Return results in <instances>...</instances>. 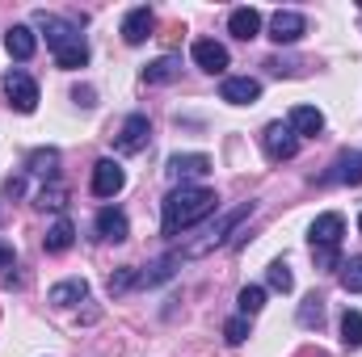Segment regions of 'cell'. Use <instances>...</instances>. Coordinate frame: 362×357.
I'll return each instance as SVG.
<instances>
[{"label": "cell", "mask_w": 362, "mask_h": 357, "mask_svg": "<svg viewBox=\"0 0 362 357\" xmlns=\"http://www.w3.org/2000/svg\"><path fill=\"white\" fill-rule=\"evenodd\" d=\"M308 34V17L303 13H295V8H278L270 17V38L278 47H291V42H299Z\"/></svg>", "instance_id": "ba28073f"}, {"label": "cell", "mask_w": 362, "mask_h": 357, "mask_svg": "<svg viewBox=\"0 0 362 357\" xmlns=\"http://www.w3.org/2000/svg\"><path fill=\"white\" fill-rule=\"evenodd\" d=\"M219 97H223L228 105H253V101L262 97V85H257L253 76H228L223 89H219Z\"/></svg>", "instance_id": "4fadbf2b"}, {"label": "cell", "mask_w": 362, "mask_h": 357, "mask_svg": "<svg viewBox=\"0 0 362 357\" xmlns=\"http://www.w3.org/2000/svg\"><path fill=\"white\" fill-rule=\"evenodd\" d=\"M270 286H274V290H282V294H291V290H295V277H291L286 261H274V265H270Z\"/></svg>", "instance_id": "f546056e"}, {"label": "cell", "mask_w": 362, "mask_h": 357, "mask_svg": "<svg viewBox=\"0 0 362 357\" xmlns=\"http://www.w3.org/2000/svg\"><path fill=\"white\" fill-rule=\"evenodd\" d=\"M320 324H325V298H320V294H308V298L299 303V328L312 332V328H320Z\"/></svg>", "instance_id": "cb8c5ba5"}, {"label": "cell", "mask_w": 362, "mask_h": 357, "mask_svg": "<svg viewBox=\"0 0 362 357\" xmlns=\"http://www.w3.org/2000/svg\"><path fill=\"white\" fill-rule=\"evenodd\" d=\"M13 261H17V253H13V244H4V240H0V269H8Z\"/></svg>", "instance_id": "d6a6232c"}, {"label": "cell", "mask_w": 362, "mask_h": 357, "mask_svg": "<svg viewBox=\"0 0 362 357\" xmlns=\"http://www.w3.org/2000/svg\"><path fill=\"white\" fill-rule=\"evenodd\" d=\"M72 240H76V227H72V219H68V214H59V219L51 223V231L42 236V248H47V253H68V248H72Z\"/></svg>", "instance_id": "44dd1931"}, {"label": "cell", "mask_w": 362, "mask_h": 357, "mask_svg": "<svg viewBox=\"0 0 362 357\" xmlns=\"http://www.w3.org/2000/svg\"><path fill=\"white\" fill-rule=\"evenodd\" d=\"M358 231H362V214H358Z\"/></svg>", "instance_id": "d590c367"}, {"label": "cell", "mask_w": 362, "mask_h": 357, "mask_svg": "<svg viewBox=\"0 0 362 357\" xmlns=\"http://www.w3.org/2000/svg\"><path fill=\"white\" fill-rule=\"evenodd\" d=\"M64 198H68V193H64V185H55V181H51V185H42L38 206H42V210H47V206H51V210H64Z\"/></svg>", "instance_id": "4dcf8cb0"}, {"label": "cell", "mask_w": 362, "mask_h": 357, "mask_svg": "<svg viewBox=\"0 0 362 357\" xmlns=\"http://www.w3.org/2000/svg\"><path fill=\"white\" fill-rule=\"evenodd\" d=\"M25 169L42 181H55L59 177V147H34V152L25 156Z\"/></svg>", "instance_id": "d6986e66"}, {"label": "cell", "mask_w": 362, "mask_h": 357, "mask_svg": "<svg viewBox=\"0 0 362 357\" xmlns=\"http://www.w3.org/2000/svg\"><path fill=\"white\" fill-rule=\"evenodd\" d=\"M341 345L346 349H362V311H346L341 315Z\"/></svg>", "instance_id": "d4e9b609"}, {"label": "cell", "mask_w": 362, "mask_h": 357, "mask_svg": "<svg viewBox=\"0 0 362 357\" xmlns=\"http://www.w3.org/2000/svg\"><path fill=\"white\" fill-rule=\"evenodd\" d=\"M51 307H76V303H85L89 298V282L85 277H68V282H59V286H51Z\"/></svg>", "instance_id": "ac0fdd59"}, {"label": "cell", "mask_w": 362, "mask_h": 357, "mask_svg": "<svg viewBox=\"0 0 362 357\" xmlns=\"http://www.w3.org/2000/svg\"><path fill=\"white\" fill-rule=\"evenodd\" d=\"M4 97H8V105H13L17 114H34V109H38V85H34V76H25L21 68L4 72Z\"/></svg>", "instance_id": "5b68a950"}, {"label": "cell", "mask_w": 362, "mask_h": 357, "mask_svg": "<svg viewBox=\"0 0 362 357\" xmlns=\"http://www.w3.org/2000/svg\"><path fill=\"white\" fill-rule=\"evenodd\" d=\"M148 135H152V122H148V114H131V118L122 122V131H118L114 147H118L122 156H135V152H144V147H148Z\"/></svg>", "instance_id": "9c48e42d"}, {"label": "cell", "mask_w": 362, "mask_h": 357, "mask_svg": "<svg viewBox=\"0 0 362 357\" xmlns=\"http://www.w3.org/2000/svg\"><path fill=\"white\" fill-rule=\"evenodd\" d=\"M4 193H8V198H21V193H25V177H8L4 181Z\"/></svg>", "instance_id": "1f68e13d"}, {"label": "cell", "mask_w": 362, "mask_h": 357, "mask_svg": "<svg viewBox=\"0 0 362 357\" xmlns=\"http://www.w3.org/2000/svg\"><path fill=\"white\" fill-rule=\"evenodd\" d=\"M341 290L346 294H362V257H350L341 265Z\"/></svg>", "instance_id": "83f0119b"}, {"label": "cell", "mask_w": 362, "mask_h": 357, "mask_svg": "<svg viewBox=\"0 0 362 357\" xmlns=\"http://www.w3.org/2000/svg\"><path fill=\"white\" fill-rule=\"evenodd\" d=\"M97 236H101V240H110V244H122V240L131 236L127 214H122V210H114V206L97 210Z\"/></svg>", "instance_id": "2e32d148"}, {"label": "cell", "mask_w": 362, "mask_h": 357, "mask_svg": "<svg viewBox=\"0 0 362 357\" xmlns=\"http://www.w3.org/2000/svg\"><path fill=\"white\" fill-rule=\"evenodd\" d=\"M303 357H329V353H303Z\"/></svg>", "instance_id": "e575fe53"}, {"label": "cell", "mask_w": 362, "mask_h": 357, "mask_svg": "<svg viewBox=\"0 0 362 357\" xmlns=\"http://www.w3.org/2000/svg\"><path fill=\"white\" fill-rule=\"evenodd\" d=\"M72 101H76V105H85V109L97 105V101H93V89H76V92H72Z\"/></svg>", "instance_id": "836d02e7"}, {"label": "cell", "mask_w": 362, "mask_h": 357, "mask_svg": "<svg viewBox=\"0 0 362 357\" xmlns=\"http://www.w3.org/2000/svg\"><path fill=\"white\" fill-rule=\"evenodd\" d=\"M262 143H266V156H270L274 164H282V160H295V156H299V135H295L286 122H270V126H266V135H262Z\"/></svg>", "instance_id": "8992f818"}, {"label": "cell", "mask_w": 362, "mask_h": 357, "mask_svg": "<svg viewBox=\"0 0 362 357\" xmlns=\"http://www.w3.org/2000/svg\"><path fill=\"white\" fill-rule=\"evenodd\" d=\"M131 286H139V269H135V265L114 269V273H110V282H105V290H110V294H127Z\"/></svg>", "instance_id": "484cf974"}, {"label": "cell", "mask_w": 362, "mask_h": 357, "mask_svg": "<svg viewBox=\"0 0 362 357\" xmlns=\"http://www.w3.org/2000/svg\"><path fill=\"white\" fill-rule=\"evenodd\" d=\"M4 51H8L17 63H25V59H34V51H38V34H34L30 25H13V30L4 34Z\"/></svg>", "instance_id": "5bb4252c"}, {"label": "cell", "mask_w": 362, "mask_h": 357, "mask_svg": "<svg viewBox=\"0 0 362 357\" xmlns=\"http://www.w3.org/2000/svg\"><path fill=\"white\" fill-rule=\"evenodd\" d=\"M177 265H181V257H160V261H152L148 269H139V286H144V290L165 286V282L177 273Z\"/></svg>", "instance_id": "7402d4cb"}, {"label": "cell", "mask_w": 362, "mask_h": 357, "mask_svg": "<svg viewBox=\"0 0 362 357\" xmlns=\"http://www.w3.org/2000/svg\"><path fill=\"white\" fill-rule=\"evenodd\" d=\"M152 30H156V13H152L148 4H139V8H131V13L122 17V38H127L131 47L148 42V38H152Z\"/></svg>", "instance_id": "7c38bea8"}, {"label": "cell", "mask_w": 362, "mask_h": 357, "mask_svg": "<svg viewBox=\"0 0 362 357\" xmlns=\"http://www.w3.org/2000/svg\"><path fill=\"white\" fill-rule=\"evenodd\" d=\"M177 76H181V59L177 55H160L156 63L144 68V85H169V80H177Z\"/></svg>", "instance_id": "603a6c76"}, {"label": "cell", "mask_w": 362, "mask_h": 357, "mask_svg": "<svg viewBox=\"0 0 362 357\" xmlns=\"http://www.w3.org/2000/svg\"><path fill=\"white\" fill-rule=\"evenodd\" d=\"M34 25L42 30V38H47V47H51V55H55V63L59 68H85L89 63V42H85V34L76 30V21H68V17H55V13H34Z\"/></svg>", "instance_id": "7a4b0ae2"}, {"label": "cell", "mask_w": 362, "mask_h": 357, "mask_svg": "<svg viewBox=\"0 0 362 357\" xmlns=\"http://www.w3.org/2000/svg\"><path fill=\"white\" fill-rule=\"evenodd\" d=\"M286 126H291L295 135H312V139H316V135L325 131V114H320L316 105H295L291 118H286Z\"/></svg>", "instance_id": "e0dca14e"}, {"label": "cell", "mask_w": 362, "mask_h": 357, "mask_svg": "<svg viewBox=\"0 0 362 357\" xmlns=\"http://www.w3.org/2000/svg\"><path fill=\"white\" fill-rule=\"evenodd\" d=\"M0 223H4V214H0Z\"/></svg>", "instance_id": "8d00e7d4"}, {"label": "cell", "mask_w": 362, "mask_h": 357, "mask_svg": "<svg viewBox=\"0 0 362 357\" xmlns=\"http://www.w3.org/2000/svg\"><path fill=\"white\" fill-rule=\"evenodd\" d=\"M320 185H362V152H341Z\"/></svg>", "instance_id": "8fae6325"}, {"label": "cell", "mask_w": 362, "mask_h": 357, "mask_svg": "<svg viewBox=\"0 0 362 357\" xmlns=\"http://www.w3.org/2000/svg\"><path fill=\"white\" fill-rule=\"evenodd\" d=\"M215 206H219L215 189H206V185H173L165 193V202H160V231L181 236L194 223H202L206 214H215Z\"/></svg>", "instance_id": "6da1fadb"}, {"label": "cell", "mask_w": 362, "mask_h": 357, "mask_svg": "<svg viewBox=\"0 0 362 357\" xmlns=\"http://www.w3.org/2000/svg\"><path fill=\"white\" fill-rule=\"evenodd\" d=\"M194 63H198L202 72H223V68H228V47L215 42V38H198V42H194Z\"/></svg>", "instance_id": "9a60e30c"}, {"label": "cell", "mask_w": 362, "mask_h": 357, "mask_svg": "<svg viewBox=\"0 0 362 357\" xmlns=\"http://www.w3.org/2000/svg\"><path fill=\"white\" fill-rule=\"evenodd\" d=\"M165 173L173 185H189V181H202L211 173V156H202V152H185V156H169V164H165Z\"/></svg>", "instance_id": "52a82bcc"}, {"label": "cell", "mask_w": 362, "mask_h": 357, "mask_svg": "<svg viewBox=\"0 0 362 357\" xmlns=\"http://www.w3.org/2000/svg\"><path fill=\"white\" fill-rule=\"evenodd\" d=\"M122 185H127V173H122L118 160H97L93 164V193L97 198H114V193H122Z\"/></svg>", "instance_id": "30bf717a"}, {"label": "cell", "mask_w": 362, "mask_h": 357, "mask_svg": "<svg viewBox=\"0 0 362 357\" xmlns=\"http://www.w3.org/2000/svg\"><path fill=\"white\" fill-rule=\"evenodd\" d=\"M253 210H257L253 202H240L236 210H228V214H219V223H215V227H211V231H206L202 240H194V244H185V248H181V257H206V253H215V248H223V244H228V240L236 236V227H240L245 219H253Z\"/></svg>", "instance_id": "277c9868"}, {"label": "cell", "mask_w": 362, "mask_h": 357, "mask_svg": "<svg viewBox=\"0 0 362 357\" xmlns=\"http://www.w3.org/2000/svg\"><path fill=\"white\" fill-rule=\"evenodd\" d=\"M228 30H232L240 42H249V38H257V34H262V13H257V8H232Z\"/></svg>", "instance_id": "ffe728a7"}, {"label": "cell", "mask_w": 362, "mask_h": 357, "mask_svg": "<svg viewBox=\"0 0 362 357\" xmlns=\"http://www.w3.org/2000/svg\"><path fill=\"white\" fill-rule=\"evenodd\" d=\"M249 332H253V328H249V315H232V320L223 324L228 345H245V341H249Z\"/></svg>", "instance_id": "f1b7e54d"}, {"label": "cell", "mask_w": 362, "mask_h": 357, "mask_svg": "<svg viewBox=\"0 0 362 357\" xmlns=\"http://www.w3.org/2000/svg\"><path fill=\"white\" fill-rule=\"evenodd\" d=\"M341 236H346V219L337 210L320 214L312 227H308V240H312V257L316 269L329 273V269H341Z\"/></svg>", "instance_id": "3957f363"}, {"label": "cell", "mask_w": 362, "mask_h": 357, "mask_svg": "<svg viewBox=\"0 0 362 357\" xmlns=\"http://www.w3.org/2000/svg\"><path fill=\"white\" fill-rule=\"evenodd\" d=\"M236 303H240V315H249V320H253V315L266 307V290H262V286H245Z\"/></svg>", "instance_id": "4316f807"}]
</instances>
